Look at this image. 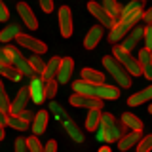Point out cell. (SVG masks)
<instances>
[{"label": "cell", "mask_w": 152, "mask_h": 152, "mask_svg": "<svg viewBox=\"0 0 152 152\" xmlns=\"http://www.w3.org/2000/svg\"><path fill=\"white\" fill-rule=\"evenodd\" d=\"M28 65H31V69H32V72H38V74H42V70H44V61H42V57L40 55H36V53H31V57H28Z\"/></svg>", "instance_id": "cell-31"}, {"label": "cell", "mask_w": 152, "mask_h": 152, "mask_svg": "<svg viewBox=\"0 0 152 152\" xmlns=\"http://www.w3.org/2000/svg\"><path fill=\"white\" fill-rule=\"evenodd\" d=\"M88 12L91 13V15L99 21V25H101L103 28L107 27V28H112L114 25H116V19H114L112 15H108L107 12H104V8L101 6V4H97V2H93V0H89L88 2Z\"/></svg>", "instance_id": "cell-7"}, {"label": "cell", "mask_w": 152, "mask_h": 152, "mask_svg": "<svg viewBox=\"0 0 152 152\" xmlns=\"http://www.w3.org/2000/svg\"><path fill=\"white\" fill-rule=\"evenodd\" d=\"M69 101H70L72 107H78V108H89V110H93V108L101 110L103 108V101L93 99V97H88V95H80V93H72Z\"/></svg>", "instance_id": "cell-9"}, {"label": "cell", "mask_w": 152, "mask_h": 152, "mask_svg": "<svg viewBox=\"0 0 152 152\" xmlns=\"http://www.w3.org/2000/svg\"><path fill=\"white\" fill-rule=\"evenodd\" d=\"M17 13L21 15V19L27 25V28H31V31H36L38 28V19H36L34 12L31 10V6H28L27 2H19L17 4Z\"/></svg>", "instance_id": "cell-14"}, {"label": "cell", "mask_w": 152, "mask_h": 152, "mask_svg": "<svg viewBox=\"0 0 152 152\" xmlns=\"http://www.w3.org/2000/svg\"><path fill=\"white\" fill-rule=\"evenodd\" d=\"M55 95H57V80H50L44 84V97L53 99Z\"/></svg>", "instance_id": "cell-35"}, {"label": "cell", "mask_w": 152, "mask_h": 152, "mask_svg": "<svg viewBox=\"0 0 152 152\" xmlns=\"http://www.w3.org/2000/svg\"><path fill=\"white\" fill-rule=\"evenodd\" d=\"M150 99H152V86H148V88H145V89H141L139 93H133L131 97L127 99V104H129V107H139V104L150 101Z\"/></svg>", "instance_id": "cell-23"}, {"label": "cell", "mask_w": 152, "mask_h": 152, "mask_svg": "<svg viewBox=\"0 0 152 152\" xmlns=\"http://www.w3.org/2000/svg\"><path fill=\"white\" fill-rule=\"evenodd\" d=\"M135 25H131V23H124V21H116V25L110 28V32H108V42H112V44H116V42L124 40V36L127 34V32L131 31V28Z\"/></svg>", "instance_id": "cell-17"}, {"label": "cell", "mask_w": 152, "mask_h": 152, "mask_svg": "<svg viewBox=\"0 0 152 152\" xmlns=\"http://www.w3.org/2000/svg\"><path fill=\"white\" fill-rule=\"evenodd\" d=\"M80 76H82L80 80H86V82H91V84H104V74L99 72V70H95V69H82Z\"/></svg>", "instance_id": "cell-26"}, {"label": "cell", "mask_w": 152, "mask_h": 152, "mask_svg": "<svg viewBox=\"0 0 152 152\" xmlns=\"http://www.w3.org/2000/svg\"><path fill=\"white\" fill-rule=\"evenodd\" d=\"M74 93L80 95H88V97L99 99V101H114L120 97V88L116 86H108V84H91L86 80H78L72 84Z\"/></svg>", "instance_id": "cell-1"}, {"label": "cell", "mask_w": 152, "mask_h": 152, "mask_svg": "<svg viewBox=\"0 0 152 152\" xmlns=\"http://www.w3.org/2000/svg\"><path fill=\"white\" fill-rule=\"evenodd\" d=\"M120 122L126 126V129H131V131H142V126H145L141 118L135 116V114H131V112H124Z\"/></svg>", "instance_id": "cell-22"}, {"label": "cell", "mask_w": 152, "mask_h": 152, "mask_svg": "<svg viewBox=\"0 0 152 152\" xmlns=\"http://www.w3.org/2000/svg\"><path fill=\"white\" fill-rule=\"evenodd\" d=\"M8 126L13 127V129H17V131H27L28 127H31V124L25 122L21 116H8Z\"/></svg>", "instance_id": "cell-30"}, {"label": "cell", "mask_w": 152, "mask_h": 152, "mask_svg": "<svg viewBox=\"0 0 152 152\" xmlns=\"http://www.w3.org/2000/svg\"><path fill=\"white\" fill-rule=\"evenodd\" d=\"M141 137H142V131H129V133H126V135L118 141V148H120L122 152L131 150L133 146H137V142L141 141Z\"/></svg>", "instance_id": "cell-21"}, {"label": "cell", "mask_w": 152, "mask_h": 152, "mask_svg": "<svg viewBox=\"0 0 152 152\" xmlns=\"http://www.w3.org/2000/svg\"><path fill=\"white\" fill-rule=\"evenodd\" d=\"M72 70H74V61L72 57H63L61 59V65H59V70H57V84H66L72 76Z\"/></svg>", "instance_id": "cell-15"}, {"label": "cell", "mask_w": 152, "mask_h": 152, "mask_svg": "<svg viewBox=\"0 0 152 152\" xmlns=\"http://www.w3.org/2000/svg\"><path fill=\"white\" fill-rule=\"evenodd\" d=\"M42 152H57V142L55 141H48Z\"/></svg>", "instance_id": "cell-42"}, {"label": "cell", "mask_w": 152, "mask_h": 152, "mask_svg": "<svg viewBox=\"0 0 152 152\" xmlns=\"http://www.w3.org/2000/svg\"><path fill=\"white\" fill-rule=\"evenodd\" d=\"M141 2H145V0H141Z\"/></svg>", "instance_id": "cell-49"}, {"label": "cell", "mask_w": 152, "mask_h": 152, "mask_svg": "<svg viewBox=\"0 0 152 152\" xmlns=\"http://www.w3.org/2000/svg\"><path fill=\"white\" fill-rule=\"evenodd\" d=\"M27 88H28V97H31V101L34 104H40L46 99L44 97V82H42L40 76H32L31 84Z\"/></svg>", "instance_id": "cell-13"}, {"label": "cell", "mask_w": 152, "mask_h": 152, "mask_svg": "<svg viewBox=\"0 0 152 152\" xmlns=\"http://www.w3.org/2000/svg\"><path fill=\"white\" fill-rule=\"evenodd\" d=\"M59 28H61V36L70 38L72 36V12L69 6H61L59 8Z\"/></svg>", "instance_id": "cell-10"}, {"label": "cell", "mask_w": 152, "mask_h": 152, "mask_svg": "<svg viewBox=\"0 0 152 152\" xmlns=\"http://www.w3.org/2000/svg\"><path fill=\"white\" fill-rule=\"evenodd\" d=\"M50 108H51V110H53L55 114H61V116H63L65 120H66V118H69V116H66V112L63 110V107H59V104H57V103H51V104H50Z\"/></svg>", "instance_id": "cell-40"}, {"label": "cell", "mask_w": 152, "mask_h": 152, "mask_svg": "<svg viewBox=\"0 0 152 152\" xmlns=\"http://www.w3.org/2000/svg\"><path fill=\"white\" fill-rule=\"evenodd\" d=\"M103 34H104V28H103L101 25H93V27L88 31L86 38H84V48H86V50H95V48H97V44L101 42Z\"/></svg>", "instance_id": "cell-16"}, {"label": "cell", "mask_w": 152, "mask_h": 152, "mask_svg": "<svg viewBox=\"0 0 152 152\" xmlns=\"http://www.w3.org/2000/svg\"><path fill=\"white\" fill-rule=\"evenodd\" d=\"M63 124H65V129H66V133H69V135L72 137V141H76V142H82V141H84V133L80 131L78 127H76L74 124L69 120V118H66V120H65Z\"/></svg>", "instance_id": "cell-29"}, {"label": "cell", "mask_w": 152, "mask_h": 152, "mask_svg": "<svg viewBox=\"0 0 152 152\" xmlns=\"http://www.w3.org/2000/svg\"><path fill=\"white\" fill-rule=\"evenodd\" d=\"M101 6L104 8V12L108 13V15H112L114 19H120V13H122V8H120V4H118V0H103V4Z\"/></svg>", "instance_id": "cell-28"}, {"label": "cell", "mask_w": 152, "mask_h": 152, "mask_svg": "<svg viewBox=\"0 0 152 152\" xmlns=\"http://www.w3.org/2000/svg\"><path fill=\"white\" fill-rule=\"evenodd\" d=\"M48 118H50V114H48V110H38L34 114V118H32V124H31V127H32V135H42V133L46 131V127H48Z\"/></svg>", "instance_id": "cell-20"}, {"label": "cell", "mask_w": 152, "mask_h": 152, "mask_svg": "<svg viewBox=\"0 0 152 152\" xmlns=\"http://www.w3.org/2000/svg\"><path fill=\"white\" fill-rule=\"evenodd\" d=\"M17 44L21 46V48H27L31 53H36V55H42V53H46L48 51V46L44 44L42 40H38V38H34V36H31V34H19L17 38Z\"/></svg>", "instance_id": "cell-8"}, {"label": "cell", "mask_w": 152, "mask_h": 152, "mask_svg": "<svg viewBox=\"0 0 152 152\" xmlns=\"http://www.w3.org/2000/svg\"><path fill=\"white\" fill-rule=\"evenodd\" d=\"M148 112H150V116H152V103L148 104Z\"/></svg>", "instance_id": "cell-48"}, {"label": "cell", "mask_w": 152, "mask_h": 152, "mask_svg": "<svg viewBox=\"0 0 152 152\" xmlns=\"http://www.w3.org/2000/svg\"><path fill=\"white\" fill-rule=\"evenodd\" d=\"M101 124L104 126L108 137H110V142H114V141L118 142L124 135H126V126H124L122 122H118L110 112H103L101 114Z\"/></svg>", "instance_id": "cell-5"}, {"label": "cell", "mask_w": 152, "mask_h": 152, "mask_svg": "<svg viewBox=\"0 0 152 152\" xmlns=\"http://www.w3.org/2000/svg\"><path fill=\"white\" fill-rule=\"evenodd\" d=\"M13 152H28V150H27L25 137H19V139H15V146H13Z\"/></svg>", "instance_id": "cell-37"}, {"label": "cell", "mask_w": 152, "mask_h": 152, "mask_svg": "<svg viewBox=\"0 0 152 152\" xmlns=\"http://www.w3.org/2000/svg\"><path fill=\"white\" fill-rule=\"evenodd\" d=\"M145 50H148L150 53H152V25L148 27H145Z\"/></svg>", "instance_id": "cell-36"}, {"label": "cell", "mask_w": 152, "mask_h": 152, "mask_svg": "<svg viewBox=\"0 0 152 152\" xmlns=\"http://www.w3.org/2000/svg\"><path fill=\"white\" fill-rule=\"evenodd\" d=\"M59 65H61V57H51V59L44 65V70H42V74H40L42 82L46 84V82H50V80H55Z\"/></svg>", "instance_id": "cell-19"}, {"label": "cell", "mask_w": 152, "mask_h": 152, "mask_svg": "<svg viewBox=\"0 0 152 152\" xmlns=\"http://www.w3.org/2000/svg\"><path fill=\"white\" fill-rule=\"evenodd\" d=\"M137 152H152V133L141 137V141L137 142Z\"/></svg>", "instance_id": "cell-33"}, {"label": "cell", "mask_w": 152, "mask_h": 152, "mask_svg": "<svg viewBox=\"0 0 152 152\" xmlns=\"http://www.w3.org/2000/svg\"><path fill=\"white\" fill-rule=\"evenodd\" d=\"M103 66L107 69V72L116 80L118 88H124V89L131 88V76H129V72H127V70L124 69V66L118 63L112 55H104L103 57Z\"/></svg>", "instance_id": "cell-2"}, {"label": "cell", "mask_w": 152, "mask_h": 152, "mask_svg": "<svg viewBox=\"0 0 152 152\" xmlns=\"http://www.w3.org/2000/svg\"><path fill=\"white\" fill-rule=\"evenodd\" d=\"M28 99H31V97H28V88H21V89L15 93V99L10 103L8 116H19V114H21V110H25Z\"/></svg>", "instance_id": "cell-11"}, {"label": "cell", "mask_w": 152, "mask_h": 152, "mask_svg": "<svg viewBox=\"0 0 152 152\" xmlns=\"http://www.w3.org/2000/svg\"><path fill=\"white\" fill-rule=\"evenodd\" d=\"M112 57L127 70V72H129V76H141L139 61L131 55V51H126L122 46H114L112 48Z\"/></svg>", "instance_id": "cell-3"}, {"label": "cell", "mask_w": 152, "mask_h": 152, "mask_svg": "<svg viewBox=\"0 0 152 152\" xmlns=\"http://www.w3.org/2000/svg\"><path fill=\"white\" fill-rule=\"evenodd\" d=\"M10 99H8V93H6V88H4V84H2V78H0V108H2L4 112L8 114L10 110Z\"/></svg>", "instance_id": "cell-34"}, {"label": "cell", "mask_w": 152, "mask_h": 152, "mask_svg": "<svg viewBox=\"0 0 152 152\" xmlns=\"http://www.w3.org/2000/svg\"><path fill=\"white\" fill-rule=\"evenodd\" d=\"M139 66H141V74L146 80H152V53L148 50H139Z\"/></svg>", "instance_id": "cell-18"}, {"label": "cell", "mask_w": 152, "mask_h": 152, "mask_svg": "<svg viewBox=\"0 0 152 152\" xmlns=\"http://www.w3.org/2000/svg\"><path fill=\"white\" fill-rule=\"evenodd\" d=\"M2 50L6 51L10 65L15 66L19 72H21V76H32V74H34V72H32V69H31V65H28V61L23 57V53L17 50L15 46H4Z\"/></svg>", "instance_id": "cell-4"}, {"label": "cell", "mask_w": 152, "mask_h": 152, "mask_svg": "<svg viewBox=\"0 0 152 152\" xmlns=\"http://www.w3.org/2000/svg\"><path fill=\"white\" fill-rule=\"evenodd\" d=\"M142 12H145V2H141V0H133V2H129L126 8L122 10L120 19H118V21L137 25V21L142 17Z\"/></svg>", "instance_id": "cell-6"}, {"label": "cell", "mask_w": 152, "mask_h": 152, "mask_svg": "<svg viewBox=\"0 0 152 152\" xmlns=\"http://www.w3.org/2000/svg\"><path fill=\"white\" fill-rule=\"evenodd\" d=\"M19 116H21V118H23L25 122H28V124H31V120L34 118V116H32V114L28 112V110H21V114H19Z\"/></svg>", "instance_id": "cell-43"}, {"label": "cell", "mask_w": 152, "mask_h": 152, "mask_svg": "<svg viewBox=\"0 0 152 152\" xmlns=\"http://www.w3.org/2000/svg\"><path fill=\"white\" fill-rule=\"evenodd\" d=\"M0 63H10V61H8V55H6V51H4L2 48H0Z\"/></svg>", "instance_id": "cell-45"}, {"label": "cell", "mask_w": 152, "mask_h": 152, "mask_svg": "<svg viewBox=\"0 0 152 152\" xmlns=\"http://www.w3.org/2000/svg\"><path fill=\"white\" fill-rule=\"evenodd\" d=\"M142 21L145 23H148V25H152V8H148V10H145V12H142Z\"/></svg>", "instance_id": "cell-41"}, {"label": "cell", "mask_w": 152, "mask_h": 152, "mask_svg": "<svg viewBox=\"0 0 152 152\" xmlns=\"http://www.w3.org/2000/svg\"><path fill=\"white\" fill-rule=\"evenodd\" d=\"M101 110H97V108H93V110L88 112V116H86V129L88 131H95L99 127V122H101Z\"/></svg>", "instance_id": "cell-27"}, {"label": "cell", "mask_w": 152, "mask_h": 152, "mask_svg": "<svg viewBox=\"0 0 152 152\" xmlns=\"http://www.w3.org/2000/svg\"><path fill=\"white\" fill-rule=\"evenodd\" d=\"M99 152H112V150L108 148V146H101V148H99Z\"/></svg>", "instance_id": "cell-46"}, {"label": "cell", "mask_w": 152, "mask_h": 152, "mask_svg": "<svg viewBox=\"0 0 152 152\" xmlns=\"http://www.w3.org/2000/svg\"><path fill=\"white\" fill-rule=\"evenodd\" d=\"M21 34V28H19L17 23H10L6 28H2L0 31V42H4V44H8V42H12L13 38H17Z\"/></svg>", "instance_id": "cell-24"}, {"label": "cell", "mask_w": 152, "mask_h": 152, "mask_svg": "<svg viewBox=\"0 0 152 152\" xmlns=\"http://www.w3.org/2000/svg\"><path fill=\"white\" fill-rule=\"evenodd\" d=\"M38 2H40L42 12H46V13H51V12H53V0H38Z\"/></svg>", "instance_id": "cell-38"}, {"label": "cell", "mask_w": 152, "mask_h": 152, "mask_svg": "<svg viewBox=\"0 0 152 152\" xmlns=\"http://www.w3.org/2000/svg\"><path fill=\"white\" fill-rule=\"evenodd\" d=\"M2 139H4V127L0 126V141H2Z\"/></svg>", "instance_id": "cell-47"}, {"label": "cell", "mask_w": 152, "mask_h": 152, "mask_svg": "<svg viewBox=\"0 0 152 152\" xmlns=\"http://www.w3.org/2000/svg\"><path fill=\"white\" fill-rule=\"evenodd\" d=\"M0 126H2V127H4V126H8V114L4 112L2 108H0Z\"/></svg>", "instance_id": "cell-44"}, {"label": "cell", "mask_w": 152, "mask_h": 152, "mask_svg": "<svg viewBox=\"0 0 152 152\" xmlns=\"http://www.w3.org/2000/svg\"><path fill=\"white\" fill-rule=\"evenodd\" d=\"M8 17H10V10L8 6L0 0V21H8Z\"/></svg>", "instance_id": "cell-39"}, {"label": "cell", "mask_w": 152, "mask_h": 152, "mask_svg": "<svg viewBox=\"0 0 152 152\" xmlns=\"http://www.w3.org/2000/svg\"><path fill=\"white\" fill-rule=\"evenodd\" d=\"M145 36V27H139V25H135L131 28L129 32H127L126 36H124V40H122V48L126 51H131V50H135L137 44L141 42V38Z\"/></svg>", "instance_id": "cell-12"}, {"label": "cell", "mask_w": 152, "mask_h": 152, "mask_svg": "<svg viewBox=\"0 0 152 152\" xmlns=\"http://www.w3.org/2000/svg\"><path fill=\"white\" fill-rule=\"evenodd\" d=\"M0 76H2V78L12 80V82H19V80L23 78L21 72H19L15 66H12L10 63H0Z\"/></svg>", "instance_id": "cell-25"}, {"label": "cell", "mask_w": 152, "mask_h": 152, "mask_svg": "<svg viewBox=\"0 0 152 152\" xmlns=\"http://www.w3.org/2000/svg\"><path fill=\"white\" fill-rule=\"evenodd\" d=\"M25 142H27V150L28 152H42V150H44V146L40 145V141H38L36 135L25 137Z\"/></svg>", "instance_id": "cell-32"}]
</instances>
